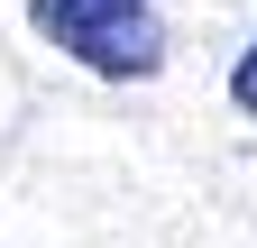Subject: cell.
Segmentation results:
<instances>
[{"label": "cell", "instance_id": "6da1fadb", "mask_svg": "<svg viewBox=\"0 0 257 248\" xmlns=\"http://www.w3.org/2000/svg\"><path fill=\"white\" fill-rule=\"evenodd\" d=\"M28 28L46 46H64L83 74H110V83H138L166 65L156 0H28Z\"/></svg>", "mask_w": 257, "mask_h": 248}, {"label": "cell", "instance_id": "7a4b0ae2", "mask_svg": "<svg viewBox=\"0 0 257 248\" xmlns=\"http://www.w3.org/2000/svg\"><path fill=\"white\" fill-rule=\"evenodd\" d=\"M230 101H239V110H248V119H257V46H248V55H239V74H230Z\"/></svg>", "mask_w": 257, "mask_h": 248}]
</instances>
